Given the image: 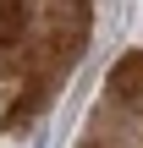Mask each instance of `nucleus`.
I'll use <instances>...</instances> for the list:
<instances>
[{
    "label": "nucleus",
    "instance_id": "1",
    "mask_svg": "<svg viewBox=\"0 0 143 148\" xmlns=\"http://www.w3.org/2000/svg\"><path fill=\"white\" fill-rule=\"evenodd\" d=\"M22 16H28V0H0V44L22 33Z\"/></svg>",
    "mask_w": 143,
    "mask_h": 148
}]
</instances>
